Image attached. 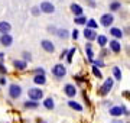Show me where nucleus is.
<instances>
[{"instance_id":"6ab92c4d","label":"nucleus","mask_w":130,"mask_h":123,"mask_svg":"<svg viewBox=\"0 0 130 123\" xmlns=\"http://www.w3.org/2000/svg\"><path fill=\"white\" fill-rule=\"evenodd\" d=\"M85 52H87L88 61L93 62L94 61V52H93V48H91V43H87V45H85Z\"/></svg>"},{"instance_id":"5701e85b","label":"nucleus","mask_w":130,"mask_h":123,"mask_svg":"<svg viewBox=\"0 0 130 123\" xmlns=\"http://www.w3.org/2000/svg\"><path fill=\"white\" fill-rule=\"evenodd\" d=\"M119 9H121V3L120 2L114 0V2L110 3V10H111V12H116V10H119Z\"/></svg>"},{"instance_id":"7c9ffc66","label":"nucleus","mask_w":130,"mask_h":123,"mask_svg":"<svg viewBox=\"0 0 130 123\" xmlns=\"http://www.w3.org/2000/svg\"><path fill=\"white\" fill-rule=\"evenodd\" d=\"M78 35H79V30L78 29H74V30L71 32V38L74 39V41H77V39H78Z\"/></svg>"},{"instance_id":"c756f323","label":"nucleus","mask_w":130,"mask_h":123,"mask_svg":"<svg viewBox=\"0 0 130 123\" xmlns=\"http://www.w3.org/2000/svg\"><path fill=\"white\" fill-rule=\"evenodd\" d=\"M22 58H23V61H25V62L32 61V57H30V52H28V51H23V52H22Z\"/></svg>"},{"instance_id":"c85d7f7f","label":"nucleus","mask_w":130,"mask_h":123,"mask_svg":"<svg viewBox=\"0 0 130 123\" xmlns=\"http://www.w3.org/2000/svg\"><path fill=\"white\" fill-rule=\"evenodd\" d=\"M74 22L77 25H85L87 23V18H85V16H77L74 19Z\"/></svg>"},{"instance_id":"bb28decb","label":"nucleus","mask_w":130,"mask_h":123,"mask_svg":"<svg viewBox=\"0 0 130 123\" xmlns=\"http://www.w3.org/2000/svg\"><path fill=\"white\" fill-rule=\"evenodd\" d=\"M91 71H93V74H94V77H95V78H98V80H100V78H103V74H101V71H100V70H98V67H91Z\"/></svg>"},{"instance_id":"ddd939ff","label":"nucleus","mask_w":130,"mask_h":123,"mask_svg":"<svg viewBox=\"0 0 130 123\" xmlns=\"http://www.w3.org/2000/svg\"><path fill=\"white\" fill-rule=\"evenodd\" d=\"M13 67L18 71H23V70H26V67H28V62H25L23 59H16V61H13Z\"/></svg>"},{"instance_id":"f3484780","label":"nucleus","mask_w":130,"mask_h":123,"mask_svg":"<svg viewBox=\"0 0 130 123\" xmlns=\"http://www.w3.org/2000/svg\"><path fill=\"white\" fill-rule=\"evenodd\" d=\"M43 107L48 110H54L55 109V101H54V99L52 97H48V99L43 100Z\"/></svg>"},{"instance_id":"f8f14e48","label":"nucleus","mask_w":130,"mask_h":123,"mask_svg":"<svg viewBox=\"0 0 130 123\" xmlns=\"http://www.w3.org/2000/svg\"><path fill=\"white\" fill-rule=\"evenodd\" d=\"M108 45H110V49H111L114 54H119V52L121 51V45L117 39H111V41L108 42Z\"/></svg>"},{"instance_id":"20e7f679","label":"nucleus","mask_w":130,"mask_h":123,"mask_svg":"<svg viewBox=\"0 0 130 123\" xmlns=\"http://www.w3.org/2000/svg\"><path fill=\"white\" fill-rule=\"evenodd\" d=\"M108 113H110V116H113V117H119L121 114H130L129 112L126 110L124 106H113V107H110Z\"/></svg>"},{"instance_id":"393cba45","label":"nucleus","mask_w":130,"mask_h":123,"mask_svg":"<svg viewBox=\"0 0 130 123\" xmlns=\"http://www.w3.org/2000/svg\"><path fill=\"white\" fill-rule=\"evenodd\" d=\"M85 25H87V28H88V29H93V30H95V29L98 28V23H97L94 19L87 20V23H85Z\"/></svg>"},{"instance_id":"412c9836","label":"nucleus","mask_w":130,"mask_h":123,"mask_svg":"<svg viewBox=\"0 0 130 123\" xmlns=\"http://www.w3.org/2000/svg\"><path fill=\"white\" fill-rule=\"evenodd\" d=\"M110 33H111L116 39H120L121 36H123V32H121V29H119V28H110Z\"/></svg>"},{"instance_id":"9b49d317","label":"nucleus","mask_w":130,"mask_h":123,"mask_svg":"<svg viewBox=\"0 0 130 123\" xmlns=\"http://www.w3.org/2000/svg\"><path fill=\"white\" fill-rule=\"evenodd\" d=\"M83 35H84V38L87 39V41H94V39L97 38V32L95 30H93V29H88V28H85L84 29V32H83Z\"/></svg>"},{"instance_id":"6e6552de","label":"nucleus","mask_w":130,"mask_h":123,"mask_svg":"<svg viewBox=\"0 0 130 123\" xmlns=\"http://www.w3.org/2000/svg\"><path fill=\"white\" fill-rule=\"evenodd\" d=\"M64 93H65L67 97L72 99V97H75V94H77V87H75L74 84H65L64 85Z\"/></svg>"},{"instance_id":"dca6fc26","label":"nucleus","mask_w":130,"mask_h":123,"mask_svg":"<svg viewBox=\"0 0 130 123\" xmlns=\"http://www.w3.org/2000/svg\"><path fill=\"white\" fill-rule=\"evenodd\" d=\"M71 12L75 14V18H77V16H83V7H81L78 3H72V5H71Z\"/></svg>"},{"instance_id":"4c0bfd02","label":"nucleus","mask_w":130,"mask_h":123,"mask_svg":"<svg viewBox=\"0 0 130 123\" xmlns=\"http://www.w3.org/2000/svg\"><path fill=\"white\" fill-rule=\"evenodd\" d=\"M88 5L94 7V6H95V2H94V0H88Z\"/></svg>"},{"instance_id":"e433bc0d","label":"nucleus","mask_w":130,"mask_h":123,"mask_svg":"<svg viewBox=\"0 0 130 123\" xmlns=\"http://www.w3.org/2000/svg\"><path fill=\"white\" fill-rule=\"evenodd\" d=\"M0 84L5 85V84H6V78H3V77H2V78H0Z\"/></svg>"},{"instance_id":"7ed1b4c3","label":"nucleus","mask_w":130,"mask_h":123,"mask_svg":"<svg viewBox=\"0 0 130 123\" xmlns=\"http://www.w3.org/2000/svg\"><path fill=\"white\" fill-rule=\"evenodd\" d=\"M65 74H67V68H65L64 64H56V65L52 67V75L61 80V78H64Z\"/></svg>"},{"instance_id":"4468645a","label":"nucleus","mask_w":130,"mask_h":123,"mask_svg":"<svg viewBox=\"0 0 130 123\" xmlns=\"http://www.w3.org/2000/svg\"><path fill=\"white\" fill-rule=\"evenodd\" d=\"M10 29H12V26H10L9 22H6V20H2V22H0V33H2V35L9 33Z\"/></svg>"},{"instance_id":"ea45409f","label":"nucleus","mask_w":130,"mask_h":123,"mask_svg":"<svg viewBox=\"0 0 130 123\" xmlns=\"http://www.w3.org/2000/svg\"><path fill=\"white\" fill-rule=\"evenodd\" d=\"M38 123H46L45 120H38Z\"/></svg>"},{"instance_id":"72a5a7b5","label":"nucleus","mask_w":130,"mask_h":123,"mask_svg":"<svg viewBox=\"0 0 130 123\" xmlns=\"http://www.w3.org/2000/svg\"><path fill=\"white\" fill-rule=\"evenodd\" d=\"M0 72H2V74H6V72H7V68H6L2 62H0Z\"/></svg>"},{"instance_id":"f704fd0d","label":"nucleus","mask_w":130,"mask_h":123,"mask_svg":"<svg viewBox=\"0 0 130 123\" xmlns=\"http://www.w3.org/2000/svg\"><path fill=\"white\" fill-rule=\"evenodd\" d=\"M35 72H36V74H43V75H45V70H43V68H36Z\"/></svg>"},{"instance_id":"1a4fd4ad","label":"nucleus","mask_w":130,"mask_h":123,"mask_svg":"<svg viewBox=\"0 0 130 123\" xmlns=\"http://www.w3.org/2000/svg\"><path fill=\"white\" fill-rule=\"evenodd\" d=\"M41 47L43 48L46 52H49V54H54V52H55V45H54L51 41H48V39H42L41 41Z\"/></svg>"},{"instance_id":"c9c22d12","label":"nucleus","mask_w":130,"mask_h":123,"mask_svg":"<svg viewBox=\"0 0 130 123\" xmlns=\"http://www.w3.org/2000/svg\"><path fill=\"white\" fill-rule=\"evenodd\" d=\"M67 54H68V51H67V49H64V51H62V54L59 55V58H61V59H64V58L67 57Z\"/></svg>"},{"instance_id":"2f4dec72","label":"nucleus","mask_w":130,"mask_h":123,"mask_svg":"<svg viewBox=\"0 0 130 123\" xmlns=\"http://www.w3.org/2000/svg\"><path fill=\"white\" fill-rule=\"evenodd\" d=\"M30 12H32V14H33V16H38V14L41 13V10H39V7H38V6H33Z\"/></svg>"},{"instance_id":"39448f33","label":"nucleus","mask_w":130,"mask_h":123,"mask_svg":"<svg viewBox=\"0 0 130 123\" xmlns=\"http://www.w3.org/2000/svg\"><path fill=\"white\" fill-rule=\"evenodd\" d=\"M114 22V16L111 13H104L101 14V18H100V25L104 26V28H110Z\"/></svg>"},{"instance_id":"f257e3e1","label":"nucleus","mask_w":130,"mask_h":123,"mask_svg":"<svg viewBox=\"0 0 130 123\" xmlns=\"http://www.w3.org/2000/svg\"><path fill=\"white\" fill-rule=\"evenodd\" d=\"M113 85H114V78H111V77H108L106 81H104V84L100 87V96H107L110 91H111L113 88Z\"/></svg>"},{"instance_id":"0eeeda50","label":"nucleus","mask_w":130,"mask_h":123,"mask_svg":"<svg viewBox=\"0 0 130 123\" xmlns=\"http://www.w3.org/2000/svg\"><path fill=\"white\" fill-rule=\"evenodd\" d=\"M39 10H41L42 13L51 14V13H55V6L51 2H42L41 6H39Z\"/></svg>"},{"instance_id":"b1692460","label":"nucleus","mask_w":130,"mask_h":123,"mask_svg":"<svg viewBox=\"0 0 130 123\" xmlns=\"http://www.w3.org/2000/svg\"><path fill=\"white\" fill-rule=\"evenodd\" d=\"M113 75L114 80H121V70L119 67H113Z\"/></svg>"},{"instance_id":"2eb2a0df","label":"nucleus","mask_w":130,"mask_h":123,"mask_svg":"<svg viewBox=\"0 0 130 123\" xmlns=\"http://www.w3.org/2000/svg\"><path fill=\"white\" fill-rule=\"evenodd\" d=\"M33 83L38 85H43L45 83H46V77L43 75V74H35V77H33Z\"/></svg>"},{"instance_id":"a878e982","label":"nucleus","mask_w":130,"mask_h":123,"mask_svg":"<svg viewBox=\"0 0 130 123\" xmlns=\"http://www.w3.org/2000/svg\"><path fill=\"white\" fill-rule=\"evenodd\" d=\"M56 35H58L61 39H67L68 36H70V33H68V30H67V29H59V30L56 32Z\"/></svg>"},{"instance_id":"4be33fe9","label":"nucleus","mask_w":130,"mask_h":123,"mask_svg":"<svg viewBox=\"0 0 130 123\" xmlns=\"http://www.w3.org/2000/svg\"><path fill=\"white\" fill-rule=\"evenodd\" d=\"M23 106H25V109H38V107H39V103H38V101H32V100H30V101H25L23 103Z\"/></svg>"},{"instance_id":"cd10ccee","label":"nucleus","mask_w":130,"mask_h":123,"mask_svg":"<svg viewBox=\"0 0 130 123\" xmlns=\"http://www.w3.org/2000/svg\"><path fill=\"white\" fill-rule=\"evenodd\" d=\"M75 52H77V49H75V48H71L70 51H68V54H67V57H65L68 62H72V57L75 55Z\"/></svg>"},{"instance_id":"58836bf2","label":"nucleus","mask_w":130,"mask_h":123,"mask_svg":"<svg viewBox=\"0 0 130 123\" xmlns=\"http://www.w3.org/2000/svg\"><path fill=\"white\" fill-rule=\"evenodd\" d=\"M3 58H5V54H3V52H0V61H2Z\"/></svg>"},{"instance_id":"aec40b11","label":"nucleus","mask_w":130,"mask_h":123,"mask_svg":"<svg viewBox=\"0 0 130 123\" xmlns=\"http://www.w3.org/2000/svg\"><path fill=\"white\" fill-rule=\"evenodd\" d=\"M68 106H70L71 109L77 110V112H83V106L79 103H77V101H74V100H68Z\"/></svg>"},{"instance_id":"f03ea898","label":"nucleus","mask_w":130,"mask_h":123,"mask_svg":"<svg viewBox=\"0 0 130 123\" xmlns=\"http://www.w3.org/2000/svg\"><path fill=\"white\" fill-rule=\"evenodd\" d=\"M28 96H29V100L32 101H39V100L43 99V91L38 87H33V88H29L28 90Z\"/></svg>"},{"instance_id":"a211bd4d","label":"nucleus","mask_w":130,"mask_h":123,"mask_svg":"<svg viewBox=\"0 0 130 123\" xmlns=\"http://www.w3.org/2000/svg\"><path fill=\"white\" fill-rule=\"evenodd\" d=\"M95 41H97V43L100 45L101 48H104L108 43V39H107L106 35H97V38H95Z\"/></svg>"},{"instance_id":"9d476101","label":"nucleus","mask_w":130,"mask_h":123,"mask_svg":"<svg viewBox=\"0 0 130 123\" xmlns=\"http://www.w3.org/2000/svg\"><path fill=\"white\" fill-rule=\"evenodd\" d=\"M0 43H2L3 47H10V45L13 43V36H12L10 33L2 35V36H0Z\"/></svg>"},{"instance_id":"423d86ee","label":"nucleus","mask_w":130,"mask_h":123,"mask_svg":"<svg viewBox=\"0 0 130 123\" xmlns=\"http://www.w3.org/2000/svg\"><path fill=\"white\" fill-rule=\"evenodd\" d=\"M9 96H10V99H19L22 96V87L18 84H10L9 85Z\"/></svg>"},{"instance_id":"473e14b6","label":"nucleus","mask_w":130,"mask_h":123,"mask_svg":"<svg viewBox=\"0 0 130 123\" xmlns=\"http://www.w3.org/2000/svg\"><path fill=\"white\" fill-rule=\"evenodd\" d=\"M94 67H104V62L101 61V59H97V61H93Z\"/></svg>"}]
</instances>
